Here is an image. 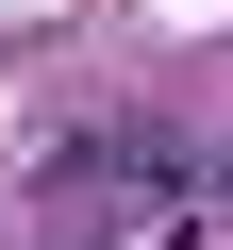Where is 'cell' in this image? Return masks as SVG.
<instances>
[{
    "mask_svg": "<svg viewBox=\"0 0 233 250\" xmlns=\"http://www.w3.org/2000/svg\"><path fill=\"white\" fill-rule=\"evenodd\" d=\"M216 184H233V167H216Z\"/></svg>",
    "mask_w": 233,
    "mask_h": 250,
    "instance_id": "obj_1",
    "label": "cell"
}]
</instances>
